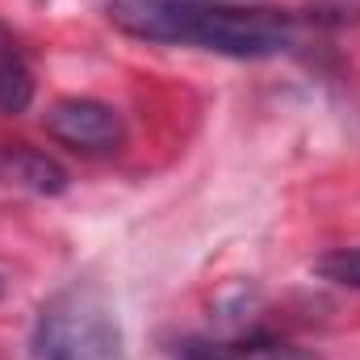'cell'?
<instances>
[{
	"mask_svg": "<svg viewBox=\"0 0 360 360\" xmlns=\"http://www.w3.org/2000/svg\"><path fill=\"white\" fill-rule=\"evenodd\" d=\"M113 30L226 59H276L297 46V21L276 8H231L218 0H109Z\"/></svg>",
	"mask_w": 360,
	"mask_h": 360,
	"instance_id": "cell-1",
	"label": "cell"
},
{
	"mask_svg": "<svg viewBox=\"0 0 360 360\" xmlns=\"http://www.w3.org/2000/svg\"><path fill=\"white\" fill-rule=\"evenodd\" d=\"M30 360H126L122 323L96 285H68L42 302Z\"/></svg>",
	"mask_w": 360,
	"mask_h": 360,
	"instance_id": "cell-2",
	"label": "cell"
},
{
	"mask_svg": "<svg viewBox=\"0 0 360 360\" xmlns=\"http://www.w3.org/2000/svg\"><path fill=\"white\" fill-rule=\"evenodd\" d=\"M42 126L55 143L84 151V155H109L126 143V122L113 105L96 96H59L46 113Z\"/></svg>",
	"mask_w": 360,
	"mask_h": 360,
	"instance_id": "cell-3",
	"label": "cell"
},
{
	"mask_svg": "<svg viewBox=\"0 0 360 360\" xmlns=\"http://www.w3.org/2000/svg\"><path fill=\"white\" fill-rule=\"evenodd\" d=\"M180 360H314L310 352L285 344V340H269V335H252V340H184L180 344Z\"/></svg>",
	"mask_w": 360,
	"mask_h": 360,
	"instance_id": "cell-4",
	"label": "cell"
},
{
	"mask_svg": "<svg viewBox=\"0 0 360 360\" xmlns=\"http://www.w3.org/2000/svg\"><path fill=\"white\" fill-rule=\"evenodd\" d=\"M34 68L17 34L0 21V113H25L34 105Z\"/></svg>",
	"mask_w": 360,
	"mask_h": 360,
	"instance_id": "cell-5",
	"label": "cell"
},
{
	"mask_svg": "<svg viewBox=\"0 0 360 360\" xmlns=\"http://www.w3.org/2000/svg\"><path fill=\"white\" fill-rule=\"evenodd\" d=\"M0 172L8 180H17L21 188L46 193V197H55V193L68 188V172H63L51 155L34 151V147H4V151H0Z\"/></svg>",
	"mask_w": 360,
	"mask_h": 360,
	"instance_id": "cell-6",
	"label": "cell"
},
{
	"mask_svg": "<svg viewBox=\"0 0 360 360\" xmlns=\"http://www.w3.org/2000/svg\"><path fill=\"white\" fill-rule=\"evenodd\" d=\"M314 272L331 285H344V289H360V248H340V252H327Z\"/></svg>",
	"mask_w": 360,
	"mask_h": 360,
	"instance_id": "cell-7",
	"label": "cell"
},
{
	"mask_svg": "<svg viewBox=\"0 0 360 360\" xmlns=\"http://www.w3.org/2000/svg\"><path fill=\"white\" fill-rule=\"evenodd\" d=\"M4 293H8V281H4V272H0V297H4Z\"/></svg>",
	"mask_w": 360,
	"mask_h": 360,
	"instance_id": "cell-8",
	"label": "cell"
}]
</instances>
